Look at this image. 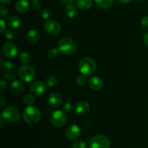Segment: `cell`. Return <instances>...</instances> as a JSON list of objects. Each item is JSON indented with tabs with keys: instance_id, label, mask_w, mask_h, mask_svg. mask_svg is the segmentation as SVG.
Listing matches in <instances>:
<instances>
[{
	"instance_id": "74e56055",
	"label": "cell",
	"mask_w": 148,
	"mask_h": 148,
	"mask_svg": "<svg viewBox=\"0 0 148 148\" xmlns=\"http://www.w3.org/2000/svg\"><path fill=\"white\" fill-rule=\"evenodd\" d=\"M143 42H144L146 46H148V32L145 34L144 37H143Z\"/></svg>"
},
{
	"instance_id": "60d3db41",
	"label": "cell",
	"mask_w": 148,
	"mask_h": 148,
	"mask_svg": "<svg viewBox=\"0 0 148 148\" xmlns=\"http://www.w3.org/2000/svg\"><path fill=\"white\" fill-rule=\"evenodd\" d=\"M11 0H1V2L3 4H7L10 2Z\"/></svg>"
},
{
	"instance_id": "ffe728a7",
	"label": "cell",
	"mask_w": 148,
	"mask_h": 148,
	"mask_svg": "<svg viewBox=\"0 0 148 148\" xmlns=\"http://www.w3.org/2000/svg\"><path fill=\"white\" fill-rule=\"evenodd\" d=\"M76 5L82 10H88L92 6V0H76Z\"/></svg>"
},
{
	"instance_id": "f546056e",
	"label": "cell",
	"mask_w": 148,
	"mask_h": 148,
	"mask_svg": "<svg viewBox=\"0 0 148 148\" xmlns=\"http://www.w3.org/2000/svg\"><path fill=\"white\" fill-rule=\"evenodd\" d=\"M77 84L79 86H83L84 85H85L86 83L87 80H86V77H85V75H79L77 78Z\"/></svg>"
},
{
	"instance_id": "7a4b0ae2",
	"label": "cell",
	"mask_w": 148,
	"mask_h": 148,
	"mask_svg": "<svg viewBox=\"0 0 148 148\" xmlns=\"http://www.w3.org/2000/svg\"><path fill=\"white\" fill-rule=\"evenodd\" d=\"M23 120L29 124H37L41 118L40 111L36 107L30 106L23 111Z\"/></svg>"
},
{
	"instance_id": "e575fe53",
	"label": "cell",
	"mask_w": 148,
	"mask_h": 148,
	"mask_svg": "<svg viewBox=\"0 0 148 148\" xmlns=\"http://www.w3.org/2000/svg\"><path fill=\"white\" fill-rule=\"evenodd\" d=\"M7 82L4 79H1V82H0V89H1V92H4V90L7 89Z\"/></svg>"
},
{
	"instance_id": "d4e9b609",
	"label": "cell",
	"mask_w": 148,
	"mask_h": 148,
	"mask_svg": "<svg viewBox=\"0 0 148 148\" xmlns=\"http://www.w3.org/2000/svg\"><path fill=\"white\" fill-rule=\"evenodd\" d=\"M35 102V98L33 97V95H30V94H27L23 98V103L25 104L27 106H32Z\"/></svg>"
},
{
	"instance_id": "4316f807",
	"label": "cell",
	"mask_w": 148,
	"mask_h": 148,
	"mask_svg": "<svg viewBox=\"0 0 148 148\" xmlns=\"http://www.w3.org/2000/svg\"><path fill=\"white\" fill-rule=\"evenodd\" d=\"M5 37L7 38L8 40H13L16 38L17 37V35L16 33L12 30H8L7 31H5Z\"/></svg>"
},
{
	"instance_id": "7402d4cb",
	"label": "cell",
	"mask_w": 148,
	"mask_h": 148,
	"mask_svg": "<svg viewBox=\"0 0 148 148\" xmlns=\"http://www.w3.org/2000/svg\"><path fill=\"white\" fill-rule=\"evenodd\" d=\"M95 2L100 8L108 9L113 5L114 0H95Z\"/></svg>"
},
{
	"instance_id": "f1b7e54d",
	"label": "cell",
	"mask_w": 148,
	"mask_h": 148,
	"mask_svg": "<svg viewBox=\"0 0 148 148\" xmlns=\"http://www.w3.org/2000/svg\"><path fill=\"white\" fill-rule=\"evenodd\" d=\"M72 148H86V143L83 140H77L74 143Z\"/></svg>"
},
{
	"instance_id": "4dcf8cb0",
	"label": "cell",
	"mask_w": 148,
	"mask_h": 148,
	"mask_svg": "<svg viewBox=\"0 0 148 148\" xmlns=\"http://www.w3.org/2000/svg\"><path fill=\"white\" fill-rule=\"evenodd\" d=\"M73 108V106H72V105L70 103H66L63 106V111L66 113L72 112Z\"/></svg>"
},
{
	"instance_id": "f35d334b",
	"label": "cell",
	"mask_w": 148,
	"mask_h": 148,
	"mask_svg": "<svg viewBox=\"0 0 148 148\" xmlns=\"http://www.w3.org/2000/svg\"><path fill=\"white\" fill-rule=\"evenodd\" d=\"M0 99H1V103H0V107H1V108H3V107H4V104H5V101H4V97L2 96V95H0Z\"/></svg>"
},
{
	"instance_id": "484cf974",
	"label": "cell",
	"mask_w": 148,
	"mask_h": 148,
	"mask_svg": "<svg viewBox=\"0 0 148 148\" xmlns=\"http://www.w3.org/2000/svg\"><path fill=\"white\" fill-rule=\"evenodd\" d=\"M59 50L56 48H51L49 49L47 52V55L49 58L51 59H56L58 56H59Z\"/></svg>"
},
{
	"instance_id": "603a6c76",
	"label": "cell",
	"mask_w": 148,
	"mask_h": 148,
	"mask_svg": "<svg viewBox=\"0 0 148 148\" xmlns=\"http://www.w3.org/2000/svg\"><path fill=\"white\" fill-rule=\"evenodd\" d=\"M19 61L23 64H27L30 61V56L27 52H23L19 56Z\"/></svg>"
},
{
	"instance_id": "9c48e42d",
	"label": "cell",
	"mask_w": 148,
	"mask_h": 148,
	"mask_svg": "<svg viewBox=\"0 0 148 148\" xmlns=\"http://www.w3.org/2000/svg\"><path fill=\"white\" fill-rule=\"evenodd\" d=\"M3 53L6 57L9 59H13L15 58L18 53V49L14 43L7 42L4 43L2 48Z\"/></svg>"
},
{
	"instance_id": "30bf717a",
	"label": "cell",
	"mask_w": 148,
	"mask_h": 148,
	"mask_svg": "<svg viewBox=\"0 0 148 148\" xmlns=\"http://www.w3.org/2000/svg\"><path fill=\"white\" fill-rule=\"evenodd\" d=\"M44 30L51 36H56L61 32V25L55 20H49L44 24Z\"/></svg>"
},
{
	"instance_id": "83f0119b",
	"label": "cell",
	"mask_w": 148,
	"mask_h": 148,
	"mask_svg": "<svg viewBox=\"0 0 148 148\" xmlns=\"http://www.w3.org/2000/svg\"><path fill=\"white\" fill-rule=\"evenodd\" d=\"M40 15H41L42 18L44 19V20H49L51 17V12L49 9H44L41 11Z\"/></svg>"
},
{
	"instance_id": "9a60e30c",
	"label": "cell",
	"mask_w": 148,
	"mask_h": 148,
	"mask_svg": "<svg viewBox=\"0 0 148 148\" xmlns=\"http://www.w3.org/2000/svg\"><path fill=\"white\" fill-rule=\"evenodd\" d=\"M88 84L91 89L98 91L102 89L103 86V81L98 77H92L88 79Z\"/></svg>"
},
{
	"instance_id": "8fae6325",
	"label": "cell",
	"mask_w": 148,
	"mask_h": 148,
	"mask_svg": "<svg viewBox=\"0 0 148 148\" xmlns=\"http://www.w3.org/2000/svg\"><path fill=\"white\" fill-rule=\"evenodd\" d=\"M46 83L40 81H36L30 86V91L33 95L38 96L43 95L46 89Z\"/></svg>"
},
{
	"instance_id": "b9f144b4",
	"label": "cell",
	"mask_w": 148,
	"mask_h": 148,
	"mask_svg": "<svg viewBox=\"0 0 148 148\" xmlns=\"http://www.w3.org/2000/svg\"><path fill=\"white\" fill-rule=\"evenodd\" d=\"M137 1H143V0H137Z\"/></svg>"
},
{
	"instance_id": "52a82bcc",
	"label": "cell",
	"mask_w": 148,
	"mask_h": 148,
	"mask_svg": "<svg viewBox=\"0 0 148 148\" xmlns=\"http://www.w3.org/2000/svg\"><path fill=\"white\" fill-rule=\"evenodd\" d=\"M89 146L90 148H109L110 140L106 136L97 134L91 139Z\"/></svg>"
},
{
	"instance_id": "836d02e7",
	"label": "cell",
	"mask_w": 148,
	"mask_h": 148,
	"mask_svg": "<svg viewBox=\"0 0 148 148\" xmlns=\"http://www.w3.org/2000/svg\"><path fill=\"white\" fill-rule=\"evenodd\" d=\"M41 3L38 0H33V7L36 10H39L41 8Z\"/></svg>"
},
{
	"instance_id": "277c9868",
	"label": "cell",
	"mask_w": 148,
	"mask_h": 148,
	"mask_svg": "<svg viewBox=\"0 0 148 148\" xmlns=\"http://www.w3.org/2000/svg\"><path fill=\"white\" fill-rule=\"evenodd\" d=\"M1 116L4 119V121L11 123L17 122L20 119V111L17 108L13 106H8L4 108Z\"/></svg>"
},
{
	"instance_id": "d590c367",
	"label": "cell",
	"mask_w": 148,
	"mask_h": 148,
	"mask_svg": "<svg viewBox=\"0 0 148 148\" xmlns=\"http://www.w3.org/2000/svg\"><path fill=\"white\" fill-rule=\"evenodd\" d=\"M0 23H1V33H3L6 30V23L3 19L0 20Z\"/></svg>"
},
{
	"instance_id": "e0dca14e",
	"label": "cell",
	"mask_w": 148,
	"mask_h": 148,
	"mask_svg": "<svg viewBox=\"0 0 148 148\" xmlns=\"http://www.w3.org/2000/svg\"><path fill=\"white\" fill-rule=\"evenodd\" d=\"M40 38V34L36 30H31L27 32L26 35V41L30 45L37 43Z\"/></svg>"
},
{
	"instance_id": "1f68e13d",
	"label": "cell",
	"mask_w": 148,
	"mask_h": 148,
	"mask_svg": "<svg viewBox=\"0 0 148 148\" xmlns=\"http://www.w3.org/2000/svg\"><path fill=\"white\" fill-rule=\"evenodd\" d=\"M141 25L145 30L148 31V16L143 17L141 20Z\"/></svg>"
},
{
	"instance_id": "ba28073f",
	"label": "cell",
	"mask_w": 148,
	"mask_h": 148,
	"mask_svg": "<svg viewBox=\"0 0 148 148\" xmlns=\"http://www.w3.org/2000/svg\"><path fill=\"white\" fill-rule=\"evenodd\" d=\"M50 122L55 127H63L66 122V116L63 111L56 110L51 114Z\"/></svg>"
},
{
	"instance_id": "7c38bea8",
	"label": "cell",
	"mask_w": 148,
	"mask_h": 148,
	"mask_svg": "<svg viewBox=\"0 0 148 148\" xmlns=\"http://www.w3.org/2000/svg\"><path fill=\"white\" fill-rule=\"evenodd\" d=\"M25 87L20 80H14L10 85V92L12 95L18 97L24 92Z\"/></svg>"
},
{
	"instance_id": "5bb4252c",
	"label": "cell",
	"mask_w": 148,
	"mask_h": 148,
	"mask_svg": "<svg viewBox=\"0 0 148 148\" xmlns=\"http://www.w3.org/2000/svg\"><path fill=\"white\" fill-rule=\"evenodd\" d=\"M49 104L51 108H58L61 106L62 103V98L60 94L58 92H52L49 96Z\"/></svg>"
},
{
	"instance_id": "3957f363",
	"label": "cell",
	"mask_w": 148,
	"mask_h": 148,
	"mask_svg": "<svg viewBox=\"0 0 148 148\" xmlns=\"http://www.w3.org/2000/svg\"><path fill=\"white\" fill-rule=\"evenodd\" d=\"M96 69V64L95 61L90 57H83L79 63V70L85 76H90Z\"/></svg>"
},
{
	"instance_id": "d6a6232c",
	"label": "cell",
	"mask_w": 148,
	"mask_h": 148,
	"mask_svg": "<svg viewBox=\"0 0 148 148\" xmlns=\"http://www.w3.org/2000/svg\"><path fill=\"white\" fill-rule=\"evenodd\" d=\"M0 14H1V17H6L8 14V10L4 5H1V7H0Z\"/></svg>"
},
{
	"instance_id": "cb8c5ba5",
	"label": "cell",
	"mask_w": 148,
	"mask_h": 148,
	"mask_svg": "<svg viewBox=\"0 0 148 148\" xmlns=\"http://www.w3.org/2000/svg\"><path fill=\"white\" fill-rule=\"evenodd\" d=\"M57 82H58L57 77L55 76H53V75L49 76V77H47V79H46V85H47L48 87H50V88H51V87H54L55 85L57 84Z\"/></svg>"
},
{
	"instance_id": "d6986e66",
	"label": "cell",
	"mask_w": 148,
	"mask_h": 148,
	"mask_svg": "<svg viewBox=\"0 0 148 148\" xmlns=\"http://www.w3.org/2000/svg\"><path fill=\"white\" fill-rule=\"evenodd\" d=\"M7 24H8L9 27H11L12 29L18 28L21 25V20L20 19V17L16 15L10 16L7 20Z\"/></svg>"
},
{
	"instance_id": "8d00e7d4",
	"label": "cell",
	"mask_w": 148,
	"mask_h": 148,
	"mask_svg": "<svg viewBox=\"0 0 148 148\" xmlns=\"http://www.w3.org/2000/svg\"><path fill=\"white\" fill-rule=\"evenodd\" d=\"M63 4H66V5H69V4H72L73 2L75 1V0H60Z\"/></svg>"
},
{
	"instance_id": "5b68a950",
	"label": "cell",
	"mask_w": 148,
	"mask_h": 148,
	"mask_svg": "<svg viewBox=\"0 0 148 148\" xmlns=\"http://www.w3.org/2000/svg\"><path fill=\"white\" fill-rule=\"evenodd\" d=\"M1 73L5 79H12L17 75V68L13 63L10 62H4L1 63Z\"/></svg>"
},
{
	"instance_id": "44dd1931",
	"label": "cell",
	"mask_w": 148,
	"mask_h": 148,
	"mask_svg": "<svg viewBox=\"0 0 148 148\" xmlns=\"http://www.w3.org/2000/svg\"><path fill=\"white\" fill-rule=\"evenodd\" d=\"M65 13L69 18H74L76 17L77 14V7L73 4H69L66 6V9H65Z\"/></svg>"
},
{
	"instance_id": "6da1fadb",
	"label": "cell",
	"mask_w": 148,
	"mask_h": 148,
	"mask_svg": "<svg viewBox=\"0 0 148 148\" xmlns=\"http://www.w3.org/2000/svg\"><path fill=\"white\" fill-rule=\"evenodd\" d=\"M59 51L66 55H72L76 53L77 44L75 40L69 37L62 38L58 42Z\"/></svg>"
},
{
	"instance_id": "ac0fdd59",
	"label": "cell",
	"mask_w": 148,
	"mask_h": 148,
	"mask_svg": "<svg viewBox=\"0 0 148 148\" xmlns=\"http://www.w3.org/2000/svg\"><path fill=\"white\" fill-rule=\"evenodd\" d=\"M15 9L18 12L25 13L30 9V4L27 0H18L15 4Z\"/></svg>"
},
{
	"instance_id": "ab89813d",
	"label": "cell",
	"mask_w": 148,
	"mask_h": 148,
	"mask_svg": "<svg viewBox=\"0 0 148 148\" xmlns=\"http://www.w3.org/2000/svg\"><path fill=\"white\" fill-rule=\"evenodd\" d=\"M117 1L120 3H122V4H127V3L130 2L132 0H117Z\"/></svg>"
},
{
	"instance_id": "8992f818",
	"label": "cell",
	"mask_w": 148,
	"mask_h": 148,
	"mask_svg": "<svg viewBox=\"0 0 148 148\" xmlns=\"http://www.w3.org/2000/svg\"><path fill=\"white\" fill-rule=\"evenodd\" d=\"M19 77L24 82H32L36 78V71L32 66L27 64H23L19 69Z\"/></svg>"
},
{
	"instance_id": "4fadbf2b",
	"label": "cell",
	"mask_w": 148,
	"mask_h": 148,
	"mask_svg": "<svg viewBox=\"0 0 148 148\" xmlns=\"http://www.w3.org/2000/svg\"><path fill=\"white\" fill-rule=\"evenodd\" d=\"M81 134V130L77 125L72 124L69 126L66 132V138L69 140H75L79 137Z\"/></svg>"
},
{
	"instance_id": "2e32d148",
	"label": "cell",
	"mask_w": 148,
	"mask_h": 148,
	"mask_svg": "<svg viewBox=\"0 0 148 148\" xmlns=\"http://www.w3.org/2000/svg\"><path fill=\"white\" fill-rule=\"evenodd\" d=\"M90 108V104L87 101H80L76 104L75 110L76 114L78 115H84L88 113Z\"/></svg>"
}]
</instances>
